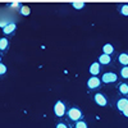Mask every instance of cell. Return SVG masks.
<instances>
[{"mask_svg":"<svg viewBox=\"0 0 128 128\" xmlns=\"http://www.w3.org/2000/svg\"><path fill=\"white\" fill-rule=\"evenodd\" d=\"M68 116H69V119L73 120V122L81 120V118H82V112H81L78 108H70V109L68 110Z\"/></svg>","mask_w":128,"mask_h":128,"instance_id":"1","label":"cell"},{"mask_svg":"<svg viewBox=\"0 0 128 128\" xmlns=\"http://www.w3.org/2000/svg\"><path fill=\"white\" fill-rule=\"evenodd\" d=\"M100 84H101V80H100L98 76H92V77H90L88 81H87V87H88L90 90L99 88Z\"/></svg>","mask_w":128,"mask_h":128,"instance_id":"2","label":"cell"},{"mask_svg":"<svg viewBox=\"0 0 128 128\" xmlns=\"http://www.w3.org/2000/svg\"><path fill=\"white\" fill-rule=\"evenodd\" d=\"M118 77H116V74L113 73V72H108V73H104L102 77H101V82L104 83H114L116 82Z\"/></svg>","mask_w":128,"mask_h":128,"instance_id":"3","label":"cell"},{"mask_svg":"<svg viewBox=\"0 0 128 128\" xmlns=\"http://www.w3.org/2000/svg\"><path fill=\"white\" fill-rule=\"evenodd\" d=\"M64 113H66V105H64V102H62V101H58L54 105V114L60 118V116L64 115Z\"/></svg>","mask_w":128,"mask_h":128,"instance_id":"4","label":"cell"},{"mask_svg":"<svg viewBox=\"0 0 128 128\" xmlns=\"http://www.w3.org/2000/svg\"><path fill=\"white\" fill-rule=\"evenodd\" d=\"M94 100L99 106H106V104H108V100H106V98L102 94H96L94 96Z\"/></svg>","mask_w":128,"mask_h":128,"instance_id":"5","label":"cell"},{"mask_svg":"<svg viewBox=\"0 0 128 128\" xmlns=\"http://www.w3.org/2000/svg\"><path fill=\"white\" fill-rule=\"evenodd\" d=\"M17 30V26H16V23H13V22H9L4 28H3V32L5 35H12L13 32Z\"/></svg>","mask_w":128,"mask_h":128,"instance_id":"6","label":"cell"},{"mask_svg":"<svg viewBox=\"0 0 128 128\" xmlns=\"http://www.w3.org/2000/svg\"><path fill=\"white\" fill-rule=\"evenodd\" d=\"M90 73L92 74V76H99V73H100V63L99 62H95V63L91 64Z\"/></svg>","mask_w":128,"mask_h":128,"instance_id":"7","label":"cell"},{"mask_svg":"<svg viewBox=\"0 0 128 128\" xmlns=\"http://www.w3.org/2000/svg\"><path fill=\"white\" fill-rule=\"evenodd\" d=\"M110 62H112V56L110 55H108V54H102L99 56V63L100 64H102V66H108V64H110Z\"/></svg>","mask_w":128,"mask_h":128,"instance_id":"8","label":"cell"},{"mask_svg":"<svg viewBox=\"0 0 128 128\" xmlns=\"http://www.w3.org/2000/svg\"><path fill=\"white\" fill-rule=\"evenodd\" d=\"M127 105H128V99L127 98H122V99L118 100V102H116V108H118V110L123 112Z\"/></svg>","mask_w":128,"mask_h":128,"instance_id":"9","label":"cell"},{"mask_svg":"<svg viewBox=\"0 0 128 128\" xmlns=\"http://www.w3.org/2000/svg\"><path fill=\"white\" fill-rule=\"evenodd\" d=\"M102 52L104 54H108V55H112L114 52V46L112 44H105L102 46Z\"/></svg>","mask_w":128,"mask_h":128,"instance_id":"10","label":"cell"},{"mask_svg":"<svg viewBox=\"0 0 128 128\" xmlns=\"http://www.w3.org/2000/svg\"><path fill=\"white\" fill-rule=\"evenodd\" d=\"M118 62L122 64V66H128V54L127 52H122V54L118 56Z\"/></svg>","mask_w":128,"mask_h":128,"instance_id":"11","label":"cell"},{"mask_svg":"<svg viewBox=\"0 0 128 128\" xmlns=\"http://www.w3.org/2000/svg\"><path fill=\"white\" fill-rule=\"evenodd\" d=\"M8 44H9V41H8V38H5V37H3V38H0V50H3V51H5V50L8 49Z\"/></svg>","mask_w":128,"mask_h":128,"instance_id":"12","label":"cell"},{"mask_svg":"<svg viewBox=\"0 0 128 128\" xmlns=\"http://www.w3.org/2000/svg\"><path fill=\"white\" fill-rule=\"evenodd\" d=\"M19 12H20V14H22V16H30L31 14V9H30L28 5H22Z\"/></svg>","mask_w":128,"mask_h":128,"instance_id":"13","label":"cell"},{"mask_svg":"<svg viewBox=\"0 0 128 128\" xmlns=\"http://www.w3.org/2000/svg\"><path fill=\"white\" fill-rule=\"evenodd\" d=\"M119 92L123 95H128V84L127 83H120L119 84Z\"/></svg>","mask_w":128,"mask_h":128,"instance_id":"14","label":"cell"},{"mask_svg":"<svg viewBox=\"0 0 128 128\" xmlns=\"http://www.w3.org/2000/svg\"><path fill=\"white\" fill-rule=\"evenodd\" d=\"M74 128H88V127L84 120H77V123L74 124Z\"/></svg>","mask_w":128,"mask_h":128,"instance_id":"15","label":"cell"},{"mask_svg":"<svg viewBox=\"0 0 128 128\" xmlns=\"http://www.w3.org/2000/svg\"><path fill=\"white\" fill-rule=\"evenodd\" d=\"M120 76H122V78H128V66H124L122 69H120Z\"/></svg>","mask_w":128,"mask_h":128,"instance_id":"16","label":"cell"},{"mask_svg":"<svg viewBox=\"0 0 128 128\" xmlns=\"http://www.w3.org/2000/svg\"><path fill=\"white\" fill-rule=\"evenodd\" d=\"M72 5H73V8H74V9L80 10V9H82V8L84 6V3H82V2H74Z\"/></svg>","mask_w":128,"mask_h":128,"instance_id":"17","label":"cell"},{"mask_svg":"<svg viewBox=\"0 0 128 128\" xmlns=\"http://www.w3.org/2000/svg\"><path fill=\"white\" fill-rule=\"evenodd\" d=\"M120 13L126 17H128V4H124L120 6Z\"/></svg>","mask_w":128,"mask_h":128,"instance_id":"18","label":"cell"},{"mask_svg":"<svg viewBox=\"0 0 128 128\" xmlns=\"http://www.w3.org/2000/svg\"><path fill=\"white\" fill-rule=\"evenodd\" d=\"M5 73H6V67H5V64L0 63V74H5Z\"/></svg>","mask_w":128,"mask_h":128,"instance_id":"19","label":"cell"},{"mask_svg":"<svg viewBox=\"0 0 128 128\" xmlns=\"http://www.w3.org/2000/svg\"><path fill=\"white\" fill-rule=\"evenodd\" d=\"M8 23H9L8 20H0V27H2V28H4V27H5Z\"/></svg>","mask_w":128,"mask_h":128,"instance_id":"20","label":"cell"},{"mask_svg":"<svg viewBox=\"0 0 128 128\" xmlns=\"http://www.w3.org/2000/svg\"><path fill=\"white\" fill-rule=\"evenodd\" d=\"M56 128H68V127H67V124H64V123H58Z\"/></svg>","mask_w":128,"mask_h":128,"instance_id":"21","label":"cell"},{"mask_svg":"<svg viewBox=\"0 0 128 128\" xmlns=\"http://www.w3.org/2000/svg\"><path fill=\"white\" fill-rule=\"evenodd\" d=\"M123 115H124V116H128V105L126 106V109L123 110Z\"/></svg>","mask_w":128,"mask_h":128,"instance_id":"22","label":"cell"},{"mask_svg":"<svg viewBox=\"0 0 128 128\" xmlns=\"http://www.w3.org/2000/svg\"><path fill=\"white\" fill-rule=\"evenodd\" d=\"M10 6H12V8H18V6H20L18 3H12V4H10Z\"/></svg>","mask_w":128,"mask_h":128,"instance_id":"23","label":"cell"},{"mask_svg":"<svg viewBox=\"0 0 128 128\" xmlns=\"http://www.w3.org/2000/svg\"><path fill=\"white\" fill-rule=\"evenodd\" d=\"M0 62H2V56H0Z\"/></svg>","mask_w":128,"mask_h":128,"instance_id":"24","label":"cell"}]
</instances>
